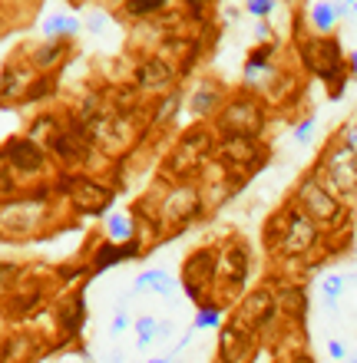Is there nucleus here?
<instances>
[{"label":"nucleus","mask_w":357,"mask_h":363,"mask_svg":"<svg viewBox=\"0 0 357 363\" xmlns=\"http://www.w3.org/2000/svg\"><path fill=\"white\" fill-rule=\"evenodd\" d=\"M268 241L285 258H308L328 241V231L288 199L268 218Z\"/></svg>","instance_id":"f257e3e1"},{"label":"nucleus","mask_w":357,"mask_h":363,"mask_svg":"<svg viewBox=\"0 0 357 363\" xmlns=\"http://www.w3.org/2000/svg\"><path fill=\"white\" fill-rule=\"evenodd\" d=\"M311 172L318 175V182L338 201L348 205L351 199H357V152L351 145L341 143L338 133H334V139H331L328 145H324V152L318 155V162H314Z\"/></svg>","instance_id":"f03ea898"},{"label":"nucleus","mask_w":357,"mask_h":363,"mask_svg":"<svg viewBox=\"0 0 357 363\" xmlns=\"http://www.w3.org/2000/svg\"><path fill=\"white\" fill-rule=\"evenodd\" d=\"M53 159H50L47 145L33 143L30 135H10L4 143V169L17 175V182L27 189H37V185H50V175H53Z\"/></svg>","instance_id":"7ed1b4c3"},{"label":"nucleus","mask_w":357,"mask_h":363,"mask_svg":"<svg viewBox=\"0 0 357 363\" xmlns=\"http://www.w3.org/2000/svg\"><path fill=\"white\" fill-rule=\"evenodd\" d=\"M291 201H295L308 218L318 221L321 228L328 231V238L338 228L348 225V221H344L348 218V205L334 199V195H331V191L318 182V175L314 172H304L298 182H295V189H291Z\"/></svg>","instance_id":"20e7f679"},{"label":"nucleus","mask_w":357,"mask_h":363,"mask_svg":"<svg viewBox=\"0 0 357 363\" xmlns=\"http://www.w3.org/2000/svg\"><path fill=\"white\" fill-rule=\"evenodd\" d=\"M53 182L50 185H37V189L20 191L17 199H4V208L20 211V221L13 225H0V235L4 241L13 238H33L50 225V208H53Z\"/></svg>","instance_id":"39448f33"},{"label":"nucleus","mask_w":357,"mask_h":363,"mask_svg":"<svg viewBox=\"0 0 357 363\" xmlns=\"http://www.w3.org/2000/svg\"><path fill=\"white\" fill-rule=\"evenodd\" d=\"M301 60L308 63V69L321 83H328L334 99L344 96V83H348L351 69H348V53H344L338 37H308L301 43Z\"/></svg>","instance_id":"423d86ee"},{"label":"nucleus","mask_w":357,"mask_h":363,"mask_svg":"<svg viewBox=\"0 0 357 363\" xmlns=\"http://www.w3.org/2000/svg\"><path fill=\"white\" fill-rule=\"evenodd\" d=\"M53 191L60 199H70L73 208L87 218H103L106 221L113 215V201H116V191L103 185V182L89 179L83 172H63L57 182H53Z\"/></svg>","instance_id":"0eeeda50"},{"label":"nucleus","mask_w":357,"mask_h":363,"mask_svg":"<svg viewBox=\"0 0 357 363\" xmlns=\"http://www.w3.org/2000/svg\"><path fill=\"white\" fill-rule=\"evenodd\" d=\"M265 113H268V109H265V99L241 89L238 96H229V103L222 106L215 125H219L222 139L229 135V139H255V143H258L261 133H265V125H268V116Z\"/></svg>","instance_id":"6e6552de"},{"label":"nucleus","mask_w":357,"mask_h":363,"mask_svg":"<svg viewBox=\"0 0 357 363\" xmlns=\"http://www.w3.org/2000/svg\"><path fill=\"white\" fill-rule=\"evenodd\" d=\"M219 291V248H195L182 261V294L202 307Z\"/></svg>","instance_id":"1a4fd4ad"},{"label":"nucleus","mask_w":357,"mask_h":363,"mask_svg":"<svg viewBox=\"0 0 357 363\" xmlns=\"http://www.w3.org/2000/svg\"><path fill=\"white\" fill-rule=\"evenodd\" d=\"M251 277V251L248 245L241 238H229L225 241V248L219 251V294H215V301L219 297H238L241 291H245V284H248Z\"/></svg>","instance_id":"9d476101"},{"label":"nucleus","mask_w":357,"mask_h":363,"mask_svg":"<svg viewBox=\"0 0 357 363\" xmlns=\"http://www.w3.org/2000/svg\"><path fill=\"white\" fill-rule=\"evenodd\" d=\"M202 211H205V195L195 189L192 182H175L172 189L159 199V221L163 225L189 228Z\"/></svg>","instance_id":"9b49d317"},{"label":"nucleus","mask_w":357,"mask_h":363,"mask_svg":"<svg viewBox=\"0 0 357 363\" xmlns=\"http://www.w3.org/2000/svg\"><path fill=\"white\" fill-rule=\"evenodd\" d=\"M182 69L175 67L169 57H145L136 63L133 69V86L139 89L143 96H155V99H163L165 93H172L175 89V79H179Z\"/></svg>","instance_id":"f8f14e48"},{"label":"nucleus","mask_w":357,"mask_h":363,"mask_svg":"<svg viewBox=\"0 0 357 363\" xmlns=\"http://www.w3.org/2000/svg\"><path fill=\"white\" fill-rule=\"evenodd\" d=\"M255 340H258V334L248 324H241L238 317L225 320L219 330V363H251Z\"/></svg>","instance_id":"ddd939ff"},{"label":"nucleus","mask_w":357,"mask_h":363,"mask_svg":"<svg viewBox=\"0 0 357 363\" xmlns=\"http://www.w3.org/2000/svg\"><path fill=\"white\" fill-rule=\"evenodd\" d=\"M145 255V241L136 238L129 245H113V241H99L93 255H89V268L93 274H103V271L116 268V264H126V261H139Z\"/></svg>","instance_id":"4468645a"},{"label":"nucleus","mask_w":357,"mask_h":363,"mask_svg":"<svg viewBox=\"0 0 357 363\" xmlns=\"http://www.w3.org/2000/svg\"><path fill=\"white\" fill-rule=\"evenodd\" d=\"M225 103H229L225 89L219 86V83H212V79H202V83H195V86L189 89V103H185V109H189L192 119L205 123V119H212V116L219 119V113H222Z\"/></svg>","instance_id":"2eb2a0df"},{"label":"nucleus","mask_w":357,"mask_h":363,"mask_svg":"<svg viewBox=\"0 0 357 363\" xmlns=\"http://www.w3.org/2000/svg\"><path fill=\"white\" fill-rule=\"evenodd\" d=\"M40 73L30 63H17V60H7L4 63V73H0V99H4V109H13V99H23L30 86H33V79Z\"/></svg>","instance_id":"dca6fc26"},{"label":"nucleus","mask_w":357,"mask_h":363,"mask_svg":"<svg viewBox=\"0 0 357 363\" xmlns=\"http://www.w3.org/2000/svg\"><path fill=\"white\" fill-rule=\"evenodd\" d=\"M70 50H73V40H40L37 47L30 50L27 63L40 77H53V69H60L63 60L70 57Z\"/></svg>","instance_id":"f3484780"},{"label":"nucleus","mask_w":357,"mask_h":363,"mask_svg":"<svg viewBox=\"0 0 357 363\" xmlns=\"http://www.w3.org/2000/svg\"><path fill=\"white\" fill-rule=\"evenodd\" d=\"M219 155L225 159L229 169H255L258 162V143L255 139H229L225 135L222 143H219Z\"/></svg>","instance_id":"a211bd4d"},{"label":"nucleus","mask_w":357,"mask_h":363,"mask_svg":"<svg viewBox=\"0 0 357 363\" xmlns=\"http://www.w3.org/2000/svg\"><path fill=\"white\" fill-rule=\"evenodd\" d=\"M139 238V221H136L133 211H113L106 221H103V241H113V245H129V241Z\"/></svg>","instance_id":"6ab92c4d"},{"label":"nucleus","mask_w":357,"mask_h":363,"mask_svg":"<svg viewBox=\"0 0 357 363\" xmlns=\"http://www.w3.org/2000/svg\"><path fill=\"white\" fill-rule=\"evenodd\" d=\"M185 103H189V93H182V89L165 93L163 99H155L153 116H149V125H153V129H165V125H172L175 119L182 116V106Z\"/></svg>","instance_id":"aec40b11"},{"label":"nucleus","mask_w":357,"mask_h":363,"mask_svg":"<svg viewBox=\"0 0 357 363\" xmlns=\"http://www.w3.org/2000/svg\"><path fill=\"white\" fill-rule=\"evenodd\" d=\"M278 307H281V317H288V324H304L308 317V294L301 284H288L278 291Z\"/></svg>","instance_id":"412c9836"},{"label":"nucleus","mask_w":357,"mask_h":363,"mask_svg":"<svg viewBox=\"0 0 357 363\" xmlns=\"http://www.w3.org/2000/svg\"><path fill=\"white\" fill-rule=\"evenodd\" d=\"M304 17H308V27L311 33H321V37H328V33H334V27H338V7L331 4V0H314V4H308L304 7Z\"/></svg>","instance_id":"4be33fe9"},{"label":"nucleus","mask_w":357,"mask_h":363,"mask_svg":"<svg viewBox=\"0 0 357 363\" xmlns=\"http://www.w3.org/2000/svg\"><path fill=\"white\" fill-rule=\"evenodd\" d=\"M83 324H87V297L79 291L77 297H70L63 311H60V327H63V337L73 340V337L83 334Z\"/></svg>","instance_id":"5701e85b"},{"label":"nucleus","mask_w":357,"mask_h":363,"mask_svg":"<svg viewBox=\"0 0 357 363\" xmlns=\"http://www.w3.org/2000/svg\"><path fill=\"white\" fill-rule=\"evenodd\" d=\"M40 30H43V40H73L83 30V23L73 13H50Z\"/></svg>","instance_id":"b1692460"},{"label":"nucleus","mask_w":357,"mask_h":363,"mask_svg":"<svg viewBox=\"0 0 357 363\" xmlns=\"http://www.w3.org/2000/svg\"><path fill=\"white\" fill-rule=\"evenodd\" d=\"M60 129H63V119H60L57 113H47V109H40V113L27 123V133H23V135H30V139H33V143H40V145H47L50 139L60 133Z\"/></svg>","instance_id":"393cba45"},{"label":"nucleus","mask_w":357,"mask_h":363,"mask_svg":"<svg viewBox=\"0 0 357 363\" xmlns=\"http://www.w3.org/2000/svg\"><path fill=\"white\" fill-rule=\"evenodd\" d=\"M119 7H123V13L129 20H155L163 17L165 10L172 7V0H119Z\"/></svg>","instance_id":"a878e982"},{"label":"nucleus","mask_w":357,"mask_h":363,"mask_svg":"<svg viewBox=\"0 0 357 363\" xmlns=\"http://www.w3.org/2000/svg\"><path fill=\"white\" fill-rule=\"evenodd\" d=\"M222 324H225V304L205 301L202 307H195L192 330H222Z\"/></svg>","instance_id":"bb28decb"},{"label":"nucleus","mask_w":357,"mask_h":363,"mask_svg":"<svg viewBox=\"0 0 357 363\" xmlns=\"http://www.w3.org/2000/svg\"><path fill=\"white\" fill-rule=\"evenodd\" d=\"M37 347V340L23 330H10L7 340H4V363H17V360H27L30 350Z\"/></svg>","instance_id":"cd10ccee"},{"label":"nucleus","mask_w":357,"mask_h":363,"mask_svg":"<svg viewBox=\"0 0 357 363\" xmlns=\"http://www.w3.org/2000/svg\"><path fill=\"white\" fill-rule=\"evenodd\" d=\"M53 96H57V79L53 77H37L33 79V86L23 93V99H20V109H23V106L47 103V99H53Z\"/></svg>","instance_id":"c85d7f7f"},{"label":"nucleus","mask_w":357,"mask_h":363,"mask_svg":"<svg viewBox=\"0 0 357 363\" xmlns=\"http://www.w3.org/2000/svg\"><path fill=\"white\" fill-rule=\"evenodd\" d=\"M133 330H136V350H149L155 344V334H159V320L143 314V317H136Z\"/></svg>","instance_id":"c756f323"},{"label":"nucleus","mask_w":357,"mask_h":363,"mask_svg":"<svg viewBox=\"0 0 357 363\" xmlns=\"http://www.w3.org/2000/svg\"><path fill=\"white\" fill-rule=\"evenodd\" d=\"M344 287H348V277L344 274H328L324 281H321V297H324V307L328 311H334L341 301V294H344Z\"/></svg>","instance_id":"7c9ffc66"},{"label":"nucleus","mask_w":357,"mask_h":363,"mask_svg":"<svg viewBox=\"0 0 357 363\" xmlns=\"http://www.w3.org/2000/svg\"><path fill=\"white\" fill-rule=\"evenodd\" d=\"M153 294H159V297H172L175 291H179V281H175L169 271H159L155 268L153 271V287H149Z\"/></svg>","instance_id":"2f4dec72"},{"label":"nucleus","mask_w":357,"mask_h":363,"mask_svg":"<svg viewBox=\"0 0 357 363\" xmlns=\"http://www.w3.org/2000/svg\"><path fill=\"white\" fill-rule=\"evenodd\" d=\"M275 10H278V0H248L245 4V13L255 20H268Z\"/></svg>","instance_id":"473e14b6"},{"label":"nucleus","mask_w":357,"mask_h":363,"mask_svg":"<svg viewBox=\"0 0 357 363\" xmlns=\"http://www.w3.org/2000/svg\"><path fill=\"white\" fill-rule=\"evenodd\" d=\"M314 125H318V119H314V116H304L301 123H295V129H291V133H295V143H298V145L308 143L311 133H314Z\"/></svg>","instance_id":"72a5a7b5"},{"label":"nucleus","mask_w":357,"mask_h":363,"mask_svg":"<svg viewBox=\"0 0 357 363\" xmlns=\"http://www.w3.org/2000/svg\"><path fill=\"white\" fill-rule=\"evenodd\" d=\"M251 40H255V47H261V43H275V30H271L268 20H258V23H255Z\"/></svg>","instance_id":"f704fd0d"},{"label":"nucleus","mask_w":357,"mask_h":363,"mask_svg":"<svg viewBox=\"0 0 357 363\" xmlns=\"http://www.w3.org/2000/svg\"><path fill=\"white\" fill-rule=\"evenodd\" d=\"M106 23H109L106 10H89V17H87V30H89V33H99Z\"/></svg>","instance_id":"c9c22d12"},{"label":"nucleus","mask_w":357,"mask_h":363,"mask_svg":"<svg viewBox=\"0 0 357 363\" xmlns=\"http://www.w3.org/2000/svg\"><path fill=\"white\" fill-rule=\"evenodd\" d=\"M126 330H129V317H126V311H116V317H113V327H109V334H113V337H123Z\"/></svg>","instance_id":"e433bc0d"},{"label":"nucleus","mask_w":357,"mask_h":363,"mask_svg":"<svg viewBox=\"0 0 357 363\" xmlns=\"http://www.w3.org/2000/svg\"><path fill=\"white\" fill-rule=\"evenodd\" d=\"M153 271H155V268H153ZM153 271H143V274H136L133 294H143V291H149V287H153Z\"/></svg>","instance_id":"4c0bfd02"},{"label":"nucleus","mask_w":357,"mask_h":363,"mask_svg":"<svg viewBox=\"0 0 357 363\" xmlns=\"http://www.w3.org/2000/svg\"><path fill=\"white\" fill-rule=\"evenodd\" d=\"M328 354L334 357V360H348V347L341 344V340H328Z\"/></svg>","instance_id":"58836bf2"},{"label":"nucleus","mask_w":357,"mask_h":363,"mask_svg":"<svg viewBox=\"0 0 357 363\" xmlns=\"http://www.w3.org/2000/svg\"><path fill=\"white\" fill-rule=\"evenodd\" d=\"M172 334H175V324H169V320H159V334H155V340H169Z\"/></svg>","instance_id":"ea45409f"},{"label":"nucleus","mask_w":357,"mask_h":363,"mask_svg":"<svg viewBox=\"0 0 357 363\" xmlns=\"http://www.w3.org/2000/svg\"><path fill=\"white\" fill-rule=\"evenodd\" d=\"M348 69H351V79H357V47L348 53Z\"/></svg>","instance_id":"a19ab883"},{"label":"nucleus","mask_w":357,"mask_h":363,"mask_svg":"<svg viewBox=\"0 0 357 363\" xmlns=\"http://www.w3.org/2000/svg\"><path fill=\"white\" fill-rule=\"evenodd\" d=\"M334 7H338V17H341V20L351 13V4H334Z\"/></svg>","instance_id":"79ce46f5"},{"label":"nucleus","mask_w":357,"mask_h":363,"mask_svg":"<svg viewBox=\"0 0 357 363\" xmlns=\"http://www.w3.org/2000/svg\"><path fill=\"white\" fill-rule=\"evenodd\" d=\"M145 363H172V357H169V354H163V357H149Z\"/></svg>","instance_id":"37998d69"},{"label":"nucleus","mask_w":357,"mask_h":363,"mask_svg":"<svg viewBox=\"0 0 357 363\" xmlns=\"http://www.w3.org/2000/svg\"><path fill=\"white\" fill-rule=\"evenodd\" d=\"M351 13H354V17H357V0H354V4H351Z\"/></svg>","instance_id":"c03bdc74"},{"label":"nucleus","mask_w":357,"mask_h":363,"mask_svg":"<svg viewBox=\"0 0 357 363\" xmlns=\"http://www.w3.org/2000/svg\"><path fill=\"white\" fill-rule=\"evenodd\" d=\"M354 231H357V205H354Z\"/></svg>","instance_id":"a18cd8bd"},{"label":"nucleus","mask_w":357,"mask_h":363,"mask_svg":"<svg viewBox=\"0 0 357 363\" xmlns=\"http://www.w3.org/2000/svg\"><path fill=\"white\" fill-rule=\"evenodd\" d=\"M351 123H354V129H357V113H354V119H351Z\"/></svg>","instance_id":"49530a36"},{"label":"nucleus","mask_w":357,"mask_h":363,"mask_svg":"<svg viewBox=\"0 0 357 363\" xmlns=\"http://www.w3.org/2000/svg\"><path fill=\"white\" fill-rule=\"evenodd\" d=\"M351 363H357V357H354V360H351Z\"/></svg>","instance_id":"de8ad7c7"}]
</instances>
